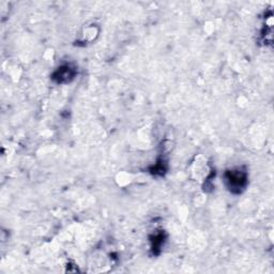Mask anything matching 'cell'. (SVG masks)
<instances>
[{"label": "cell", "mask_w": 274, "mask_h": 274, "mask_svg": "<svg viewBox=\"0 0 274 274\" xmlns=\"http://www.w3.org/2000/svg\"><path fill=\"white\" fill-rule=\"evenodd\" d=\"M73 76H74V72L72 71V69L68 66L60 68V70L55 74V77H58L59 83L70 82V79L73 78Z\"/></svg>", "instance_id": "7a4b0ae2"}, {"label": "cell", "mask_w": 274, "mask_h": 274, "mask_svg": "<svg viewBox=\"0 0 274 274\" xmlns=\"http://www.w3.org/2000/svg\"><path fill=\"white\" fill-rule=\"evenodd\" d=\"M246 173L241 169L230 170L226 174V182L230 191L235 193H240L241 190L244 189L246 184Z\"/></svg>", "instance_id": "6da1fadb"}]
</instances>
